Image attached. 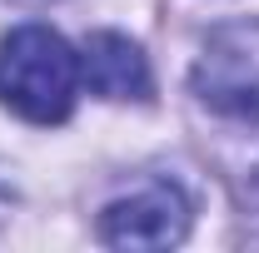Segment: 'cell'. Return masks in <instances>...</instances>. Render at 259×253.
Returning a JSON list of instances; mask_svg holds the SVG:
<instances>
[{"instance_id": "obj_1", "label": "cell", "mask_w": 259, "mask_h": 253, "mask_svg": "<svg viewBox=\"0 0 259 253\" xmlns=\"http://www.w3.org/2000/svg\"><path fill=\"white\" fill-rule=\"evenodd\" d=\"M190 95L220 144L234 149L254 144V164L244 174L249 194L259 199V20H239L209 35L190 75Z\"/></svg>"}, {"instance_id": "obj_2", "label": "cell", "mask_w": 259, "mask_h": 253, "mask_svg": "<svg viewBox=\"0 0 259 253\" xmlns=\"http://www.w3.org/2000/svg\"><path fill=\"white\" fill-rule=\"evenodd\" d=\"M80 95V55L50 25H20L0 40V99L30 119L60 124Z\"/></svg>"}, {"instance_id": "obj_3", "label": "cell", "mask_w": 259, "mask_h": 253, "mask_svg": "<svg viewBox=\"0 0 259 253\" xmlns=\"http://www.w3.org/2000/svg\"><path fill=\"white\" fill-rule=\"evenodd\" d=\"M190 233V199L175 184H150V189L115 199L100 214V243L110 248H175Z\"/></svg>"}, {"instance_id": "obj_4", "label": "cell", "mask_w": 259, "mask_h": 253, "mask_svg": "<svg viewBox=\"0 0 259 253\" xmlns=\"http://www.w3.org/2000/svg\"><path fill=\"white\" fill-rule=\"evenodd\" d=\"M80 75L100 99H145L150 95V60L140 55V45L130 35L95 30L85 40Z\"/></svg>"}, {"instance_id": "obj_5", "label": "cell", "mask_w": 259, "mask_h": 253, "mask_svg": "<svg viewBox=\"0 0 259 253\" xmlns=\"http://www.w3.org/2000/svg\"><path fill=\"white\" fill-rule=\"evenodd\" d=\"M10 209H15V189H10V184H0V223L10 219Z\"/></svg>"}]
</instances>
